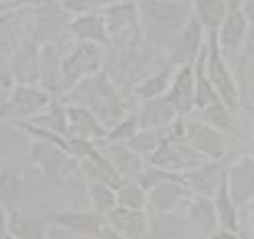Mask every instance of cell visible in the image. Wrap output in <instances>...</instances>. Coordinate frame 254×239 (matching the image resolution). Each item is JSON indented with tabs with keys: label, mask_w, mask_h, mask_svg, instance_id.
<instances>
[{
	"label": "cell",
	"mask_w": 254,
	"mask_h": 239,
	"mask_svg": "<svg viewBox=\"0 0 254 239\" xmlns=\"http://www.w3.org/2000/svg\"><path fill=\"white\" fill-rule=\"evenodd\" d=\"M190 199V190L187 188L185 180H170L155 186L148 193V212L150 214H174L180 203Z\"/></svg>",
	"instance_id": "23"
},
{
	"label": "cell",
	"mask_w": 254,
	"mask_h": 239,
	"mask_svg": "<svg viewBox=\"0 0 254 239\" xmlns=\"http://www.w3.org/2000/svg\"><path fill=\"white\" fill-rule=\"evenodd\" d=\"M117 199L121 208L148 212V193L138 184V180H123L117 186Z\"/></svg>",
	"instance_id": "37"
},
{
	"label": "cell",
	"mask_w": 254,
	"mask_h": 239,
	"mask_svg": "<svg viewBox=\"0 0 254 239\" xmlns=\"http://www.w3.org/2000/svg\"><path fill=\"white\" fill-rule=\"evenodd\" d=\"M70 36L76 43H93L102 47L110 45L108 28L102 13H87L72 17V21H70Z\"/></svg>",
	"instance_id": "25"
},
{
	"label": "cell",
	"mask_w": 254,
	"mask_h": 239,
	"mask_svg": "<svg viewBox=\"0 0 254 239\" xmlns=\"http://www.w3.org/2000/svg\"><path fill=\"white\" fill-rule=\"evenodd\" d=\"M106 49L108 47L93 43H76V47L68 55L62 58V87L64 93L72 89L85 78L98 74L106 66Z\"/></svg>",
	"instance_id": "7"
},
{
	"label": "cell",
	"mask_w": 254,
	"mask_h": 239,
	"mask_svg": "<svg viewBox=\"0 0 254 239\" xmlns=\"http://www.w3.org/2000/svg\"><path fill=\"white\" fill-rule=\"evenodd\" d=\"M15 85H17V81L13 78V74L9 70H2V72H0V108H2L4 102L11 98Z\"/></svg>",
	"instance_id": "41"
},
{
	"label": "cell",
	"mask_w": 254,
	"mask_h": 239,
	"mask_svg": "<svg viewBox=\"0 0 254 239\" xmlns=\"http://www.w3.org/2000/svg\"><path fill=\"white\" fill-rule=\"evenodd\" d=\"M133 95H127L121 87H119L113 78L106 74V70L85 78L72 89H68L62 95V102L66 106H85L100 119V123L110 129L117 125L123 117L133 113L136 108H131Z\"/></svg>",
	"instance_id": "2"
},
{
	"label": "cell",
	"mask_w": 254,
	"mask_h": 239,
	"mask_svg": "<svg viewBox=\"0 0 254 239\" xmlns=\"http://www.w3.org/2000/svg\"><path fill=\"white\" fill-rule=\"evenodd\" d=\"M43 218L51 227H60L83 239H102L108 227L106 218L93 210H51L45 212Z\"/></svg>",
	"instance_id": "10"
},
{
	"label": "cell",
	"mask_w": 254,
	"mask_h": 239,
	"mask_svg": "<svg viewBox=\"0 0 254 239\" xmlns=\"http://www.w3.org/2000/svg\"><path fill=\"white\" fill-rule=\"evenodd\" d=\"M102 15H104L110 41L140 28V2H113L102 11Z\"/></svg>",
	"instance_id": "24"
},
{
	"label": "cell",
	"mask_w": 254,
	"mask_h": 239,
	"mask_svg": "<svg viewBox=\"0 0 254 239\" xmlns=\"http://www.w3.org/2000/svg\"><path fill=\"white\" fill-rule=\"evenodd\" d=\"M136 117L140 123V129H161V127H172L178 119H185L178 115V110L168 100V95L146 102H138Z\"/></svg>",
	"instance_id": "19"
},
{
	"label": "cell",
	"mask_w": 254,
	"mask_h": 239,
	"mask_svg": "<svg viewBox=\"0 0 254 239\" xmlns=\"http://www.w3.org/2000/svg\"><path fill=\"white\" fill-rule=\"evenodd\" d=\"M182 125H185V119H180L178 129L165 140V144L159 148L157 153H153L146 159V163L182 176V174L195 170L197 165H201L205 161V159L185 140V135H182Z\"/></svg>",
	"instance_id": "8"
},
{
	"label": "cell",
	"mask_w": 254,
	"mask_h": 239,
	"mask_svg": "<svg viewBox=\"0 0 254 239\" xmlns=\"http://www.w3.org/2000/svg\"><path fill=\"white\" fill-rule=\"evenodd\" d=\"M205 38L208 32L195 17H190L187 21V26L178 32V36L170 43V47L165 49V55L174 68L187 66V63H195V60L199 58L201 49L205 47Z\"/></svg>",
	"instance_id": "12"
},
{
	"label": "cell",
	"mask_w": 254,
	"mask_h": 239,
	"mask_svg": "<svg viewBox=\"0 0 254 239\" xmlns=\"http://www.w3.org/2000/svg\"><path fill=\"white\" fill-rule=\"evenodd\" d=\"M106 222L110 229L127 239H148L150 214L146 210H129L119 205L106 216Z\"/></svg>",
	"instance_id": "20"
},
{
	"label": "cell",
	"mask_w": 254,
	"mask_h": 239,
	"mask_svg": "<svg viewBox=\"0 0 254 239\" xmlns=\"http://www.w3.org/2000/svg\"><path fill=\"white\" fill-rule=\"evenodd\" d=\"M214 201V208H216L218 214V222H220V229H227V231H242V218H240V208L237 203L233 201L231 193H229V184H227V174L222 178L218 190L214 193L212 197Z\"/></svg>",
	"instance_id": "28"
},
{
	"label": "cell",
	"mask_w": 254,
	"mask_h": 239,
	"mask_svg": "<svg viewBox=\"0 0 254 239\" xmlns=\"http://www.w3.org/2000/svg\"><path fill=\"white\" fill-rule=\"evenodd\" d=\"M26 195V178L21 172H0V205L9 212L19 208Z\"/></svg>",
	"instance_id": "35"
},
{
	"label": "cell",
	"mask_w": 254,
	"mask_h": 239,
	"mask_svg": "<svg viewBox=\"0 0 254 239\" xmlns=\"http://www.w3.org/2000/svg\"><path fill=\"white\" fill-rule=\"evenodd\" d=\"M235 74L237 87H240L242 115L254 121V49L246 45L244 49L229 60Z\"/></svg>",
	"instance_id": "16"
},
{
	"label": "cell",
	"mask_w": 254,
	"mask_h": 239,
	"mask_svg": "<svg viewBox=\"0 0 254 239\" xmlns=\"http://www.w3.org/2000/svg\"><path fill=\"white\" fill-rule=\"evenodd\" d=\"M0 208H2V205H0Z\"/></svg>",
	"instance_id": "52"
},
{
	"label": "cell",
	"mask_w": 254,
	"mask_h": 239,
	"mask_svg": "<svg viewBox=\"0 0 254 239\" xmlns=\"http://www.w3.org/2000/svg\"><path fill=\"white\" fill-rule=\"evenodd\" d=\"M165 66H172L163 49L150 45L140 34V28L113 38L106 49V74L121 87V89H133L148 74L157 72Z\"/></svg>",
	"instance_id": "1"
},
{
	"label": "cell",
	"mask_w": 254,
	"mask_h": 239,
	"mask_svg": "<svg viewBox=\"0 0 254 239\" xmlns=\"http://www.w3.org/2000/svg\"><path fill=\"white\" fill-rule=\"evenodd\" d=\"M193 17L190 2L174 0H142L140 2V34L150 45L168 49L178 32Z\"/></svg>",
	"instance_id": "3"
},
{
	"label": "cell",
	"mask_w": 254,
	"mask_h": 239,
	"mask_svg": "<svg viewBox=\"0 0 254 239\" xmlns=\"http://www.w3.org/2000/svg\"><path fill=\"white\" fill-rule=\"evenodd\" d=\"M182 135L205 161H231L235 157L233 153H244V148L231 135H227L225 131L216 129V127H212L210 123L193 115L185 119Z\"/></svg>",
	"instance_id": "4"
},
{
	"label": "cell",
	"mask_w": 254,
	"mask_h": 239,
	"mask_svg": "<svg viewBox=\"0 0 254 239\" xmlns=\"http://www.w3.org/2000/svg\"><path fill=\"white\" fill-rule=\"evenodd\" d=\"M113 2H142V0H113Z\"/></svg>",
	"instance_id": "48"
},
{
	"label": "cell",
	"mask_w": 254,
	"mask_h": 239,
	"mask_svg": "<svg viewBox=\"0 0 254 239\" xmlns=\"http://www.w3.org/2000/svg\"><path fill=\"white\" fill-rule=\"evenodd\" d=\"M174 2H190V0H174Z\"/></svg>",
	"instance_id": "50"
},
{
	"label": "cell",
	"mask_w": 254,
	"mask_h": 239,
	"mask_svg": "<svg viewBox=\"0 0 254 239\" xmlns=\"http://www.w3.org/2000/svg\"><path fill=\"white\" fill-rule=\"evenodd\" d=\"M28 163L34 165L41 172V180L51 186L68 180L81 170L78 167V159L70 150L49 144V142H36V140L30 142Z\"/></svg>",
	"instance_id": "5"
},
{
	"label": "cell",
	"mask_w": 254,
	"mask_h": 239,
	"mask_svg": "<svg viewBox=\"0 0 254 239\" xmlns=\"http://www.w3.org/2000/svg\"><path fill=\"white\" fill-rule=\"evenodd\" d=\"M30 123L43 127L47 131H53L64 138H70V127H68V106L62 100L55 98L49 106H47L41 115L30 119Z\"/></svg>",
	"instance_id": "32"
},
{
	"label": "cell",
	"mask_w": 254,
	"mask_h": 239,
	"mask_svg": "<svg viewBox=\"0 0 254 239\" xmlns=\"http://www.w3.org/2000/svg\"><path fill=\"white\" fill-rule=\"evenodd\" d=\"M168 100L178 110L180 117H190L195 113V66L187 63V66L176 68L172 76L170 89H168Z\"/></svg>",
	"instance_id": "18"
},
{
	"label": "cell",
	"mask_w": 254,
	"mask_h": 239,
	"mask_svg": "<svg viewBox=\"0 0 254 239\" xmlns=\"http://www.w3.org/2000/svg\"><path fill=\"white\" fill-rule=\"evenodd\" d=\"M148 239H189V222L187 218H180L176 212L150 214Z\"/></svg>",
	"instance_id": "29"
},
{
	"label": "cell",
	"mask_w": 254,
	"mask_h": 239,
	"mask_svg": "<svg viewBox=\"0 0 254 239\" xmlns=\"http://www.w3.org/2000/svg\"><path fill=\"white\" fill-rule=\"evenodd\" d=\"M68 127H70V138L95 142V144H104L108 129L100 123L89 108L85 106H68Z\"/></svg>",
	"instance_id": "21"
},
{
	"label": "cell",
	"mask_w": 254,
	"mask_h": 239,
	"mask_svg": "<svg viewBox=\"0 0 254 239\" xmlns=\"http://www.w3.org/2000/svg\"><path fill=\"white\" fill-rule=\"evenodd\" d=\"M87 201H89V210L106 218L115 208H119L117 188L102 182H87Z\"/></svg>",
	"instance_id": "36"
},
{
	"label": "cell",
	"mask_w": 254,
	"mask_h": 239,
	"mask_svg": "<svg viewBox=\"0 0 254 239\" xmlns=\"http://www.w3.org/2000/svg\"><path fill=\"white\" fill-rule=\"evenodd\" d=\"M49 227L43 216L30 218L21 216L17 210L9 212V231L15 239H49Z\"/></svg>",
	"instance_id": "33"
},
{
	"label": "cell",
	"mask_w": 254,
	"mask_h": 239,
	"mask_svg": "<svg viewBox=\"0 0 254 239\" xmlns=\"http://www.w3.org/2000/svg\"><path fill=\"white\" fill-rule=\"evenodd\" d=\"M138 131H140V123H138L136 110H133V113L123 117L117 125L110 127L104 144H127V142H129Z\"/></svg>",
	"instance_id": "38"
},
{
	"label": "cell",
	"mask_w": 254,
	"mask_h": 239,
	"mask_svg": "<svg viewBox=\"0 0 254 239\" xmlns=\"http://www.w3.org/2000/svg\"><path fill=\"white\" fill-rule=\"evenodd\" d=\"M244 153H248L250 157H254V133L250 135V140L246 142V146H244Z\"/></svg>",
	"instance_id": "46"
},
{
	"label": "cell",
	"mask_w": 254,
	"mask_h": 239,
	"mask_svg": "<svg viewBox=\"0 0 254 239\" xmlns=\"http://www.w3.org/2000/svg\"><path fill=\"white\" fill-rule=\"evenodd\" d=\"M178 123H180V119L172 127H161V129H140L129 142H127V146H131L138 155L148 159L150 155L157 153V150L165 144V140H168L174 131L178 129Z\"/></svg>",
	"instance_id": "34"
},
{
	"label": "cell",
	"mask_w": 254,
	"mask_h": 239,
	"mask_svg": "<svg viewBox=\"0 0 254 239\" xmlns=\"http://www.w3.org/2000/svg\"><path fill=\"white\" fill-rule=\"evenodd\" d=\"M6 239H15V237H13V235H11V233H9V237H6Z\"/></svg>",
	"instance_id": "51"
},
{
	"label": "cell",
	"mask_w": 254,
	"mask_h": 239,
	"mask_svg": "<svg viewBox=\"0 0 254 239\" xmlns=\"http://www.w3.org/2000/svg\"><path fill=\"white\" fill-rule=\"evenodd\" d=\"M240 4L246 15V21L250 23V28H254V0H240Z\"/></svg>",
	"instance_id": "43"
},
{
	"label": "cell",
	"mask_w": 254,
	"mask_h": 239,
	"mask_svg": "<svg viewBox=\"0 0 254 239\" xmlns=\"http://www.w3.org/2000/svg\"><path fill=\"white\" fill-rule=\"evenodd\" d=\"M185 218L189 222L190 229H195L201 237L210 239L216 231H220L218 214L214 208V201L208 197H195L190 195V199L185 203Z\"/></svg>",
	"instance_id": "22"
},
{
	"label": "cell",
	"mask_w": 254,
	"mask_h": 239,
	"mask_svg": "<svg viewBox=\"0 0 254 239\" xmlns=\"http://www.w3.org/2000/svg\"><path fill=\"white\" fill-rule=\"evenodd\" d=\"M227 163L229 161H203L195 170L182 174V180L190 190V195L212 199L227 174Z\"/></svg>",
	"instance_id": "17"
},
{
	"label": "cell",
	"mask_w": 254,
	"mask_h": 239,
	"mask_svg": "<svg viewBox=\"0 0 254 239\" xmlns=\"http://www.w3.org/2000/svg\"><path fill=\"white\" fill-rule=\"evenodd\" d=\"M216 34H218L220 51L227 60L235 58V55L246 47L248 36H250V23L246 21V15L242 11L240 0L229 2V13H227V17L222 21V26Z\"/></svg>",
	"instance_id": "14"
},
{
	"label": "cell",
	"mask_w": 254,
	"mask_h": 239,
	"mask_svg": "<svg viewBox=\"0 0 254 239\" xmlns=\"http://www.w3.org/2000/svg\"><path fill=\"white\" fill-rule=\"evenodd\" d=\"M246 210H248V218H250V227H252V233H254V203H250L248 205V208H246ZM254 237V235H252Z\"/></svg>",
	"instance_id": "47"
},
{
	"label": "cell",
	"mask_w": 254,
	"mask_h": 239,
	"mask_svg": "<svg viewBox=\"0 0 254 239\" xmlns=\"http://www.w3.org/2000/svg\"><path fill=\"white\" fill-rule=\"evenodd\" d=\"M102 148L121 180H136L146 167V159L127 144H102Z\"/></svg>",
	"instance_id": "26"
},
{
	"label": "cell",
	"mask_w": 254,
	"mask_h": 239,
	"mask_svg": "<svg viewBox=\"0 0 254 239\" xmlns=\"http://www.w3.org/2000/svg\"><path fill=\"white\" fill-rule=\"evenodd\" d=\"M102 239H127V237H123L121 233H117V231H113L110 227H106V231H104V237Z\"/></svg>",
	"instance_id": "45"
},
{
	"label": "cell",
	"mask_w": 254,
	"mask_h": 239,
	"mask_svg": "<svg viewBox=\"0 0 254 239\" xmlns=\"http://www.w3.org/2000/svg\"><path fill=\"white\" fill-rule=\"evenodd\" d=\"M9 72L21 85H38L41 81V45L34 38H21L9 60Z\"/></svg>",
	"instance_id": "15"
},
{
	"label": "cell",
	"mask_w": 254,
	"mask_h": 239,
	"mask_svg": "<svg viewBox=\"0 0 254 239\" xmlns=\"http://www.w3.org/2000/svg\"><path fill=\"white\" fill-rule=\"evenodd\" d=\"M72 17L87 13H102L106 6L113 4V0H58Z\"/></svg>",
	"instance_id": "40"
},
{
	"label": "cell",
	"mask_w": 254,
	"mask_h": 239,
	"mask_svg": "<svg viewBox=\"0 0 254 239\" xmlns=\"http://www.w3.org/2000/svg\"><path fill=\"white\" fill-rule=\"evenodd\" d=\"M174 72H176V68H174V66H165L161 70H157V72L148 74L144 81H140L129 93L133 95V100H138V102L163 98V95L168 93V89H170Z\"/></svg>",
	"instance_id": "30"
},
{
	"label": "cell",
	"mask_w": 254,
	"mask_h": 239,
	"mask_svg": "<svg viewBox=\"0 0 254 239\" xmlns=\"http://www.w3.org/2000/svg\"><path fill=\"white\" fill-rule=\"evenodd\" d=\"M193 17L205 28V32H218L229 13V2L225 0H190Z\"/></svg>",
	"instance_id": "31"
},
{
	"label": "cell",
	"mask_w": 254,
	"mask_h": 239,
	"mask_svg": "<svg viewBox=\"0 0 254 239\" xmlns=\"http://www.w3.org/2000/svg\"><path fill=\"white\" fill-rule=\"evenodd\" d=\"M227 184L240 210L254 203V157L237 153L227 163Z\"/></svg>",
	"instance_id": "13"
},
{
	"label": "cell",
	"mask_w": 254,
	"mask_h": 239,
	"mask_svg": "<svg viewBox=\"0 0 254 239\" xmlns=\"http://www.w3.org/2000/svg\"><path fill=\"white\" fill-rule=\"evenodd\" d=\"M210 239H242V231L237 233V231H227V229H220L216 231Z\"/></svg>",
	"instance_id": "44"
},
{
	"label": "cell",
	"mask_w": 254,
	"mask_h": 239,
	"mask_svg": "<svg viewBox=\"0 0 254 239\" xmlns=\"http://www.w3.org/2000/svg\"><path fill=\"white\" fill-rule=\"evenodd\" d=\"M9 233V210L0 208V239H6Z\"/></svg>",
	"instance_id": "42"
},
{
	"label": "cell",
	"mask_w": 254,
	"mask_h": 239,
	"mask_svg": "<svg viewBox=\"0 0 254 239\" xmlns=\"http://www.w3.org/2000/svg\"><path fill=\"white\" fill-rule=\"evenodd\" d=\"M242 239H254L252 235H248V233H244V231H242Z\"/></svg>",
	"instance_id": "49"
},
{
	"label": "cell",
	"mask_w": 254,
	"mask_h": 239,
	"mask_svg": "<svg viewBox=\"0 0 254 239\" xmlns=\"http://www.w3.org/2000/svg\"><path fill=\"white\" fill-rule=\"evenodd\" d=\"M70 15L58 0H38V17H36V30L34 41L38 45H58L64 34H70Z\"/></svg>",
	"instance_id": "11"
},
{
	"label": "cell",
	"mask_w": 254,
	"mask_h": 239,
	"mask_svg": "<svg viewBox=\"0 0 254 239\" xmlns=\"http://www.w3.org/2000/svg\"><path fill=\"white\" fill-rule=\"evenodd\" d=\"M205 70H208V76L212 81V87L218 93V98L225 102L233 113L242 115L240 87H237L231 63H229V60L220 51L216 32H208V38H205Z\"/></svg>",
	"instance_id": "6"
},
{
	"label": "cell",
	"mask_w": 254,
	"mask_h": 239,
	"mask_svg": "<svg viewBox=\"0 0 254 239\" xmlns=\"http://www.w3.org/2000/svg\"><path fill=\"white\" fill-rule=\"evenodd\" d=\"M55 98L45 91L41 85H21L17 83L11 93V98L4 102L0 108V123H21L30 121L36 115H41L43 110L51 104Z\"/></svg>",
	"instance_id": "9"
},
{
	"label": "cell",
	"mask_w": 254,
	"mask_h": 239,
	"mask_svg": "<svg viewBox=\"0 0 254 239\" xmlns=\"http://www.w3.org/2000/svg\"><path fill=\"white\" fill-rule=\"evenodd\" d=\"M182 176L180 174H172L168 170H161V167H157V165H150L146 163V167L140 172V176L136 178L138 180V184L146 190V193H150L155 186L159 184H163V182H170V180H180Z\"/></svg>",
	"instance_id": "39"
},
{
	"label": "cell",
	"mask_w": 254,
	"mask_h": 239,
	"mask_svg": "<svg viewBox=\"0 0 254 239\" xmlns=\"http://www.w3.org/2000/svg\"><path fill=\"white\" fill-rule=\"evenodd\" d=\"M38 85L45 91H49L53 98H62V58L58 45H41V81Z\"/></svg>",
	"instance_id": "27"
}]
</instances>
